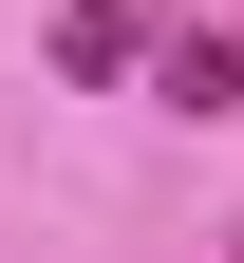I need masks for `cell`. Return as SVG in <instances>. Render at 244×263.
Here are the masks:
<instances>
[{"label":"cell","mask_w":244,"mask_h":263,"mask_svg":"<svg viewBox=\"0 0 244 263\" xmlns=\"http://www.w3.org/2000/svg\"><path fill=\"white\" fill-rule=\"evenodd\" d=\"M57 57H76V76H132V57H151V0H76Z\"/></svg>","instance_id":"1"}]
</instances>
